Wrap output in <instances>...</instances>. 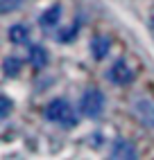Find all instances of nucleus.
<instances>
[{"label": "nucleus", "mask_w": 154, "mask_h": 160, "mask_svg": "<svg viewBox=\"0 0 154 160\" xmlns=\"http://www.w3.org/2000/svg\"><path fill=\"white\" fill-rule=\"evenodd\" d=\"M30 63H32L36 70L46 68V63H48V52L43 50L41 45H32V48H30Z\"/></svg>", "instance_id": "8"}, {"label": "nucleus", "mask_w": 154, "mask_h": 160, "mask_svg": "<svg viewBox=\"0 0 154 160\" xmlns=\"http://www.w3.org/2000/svg\"><path fill=\"white\" fill-rule=\"evenodd\" d=\"M9 111H12V102H9L7 95H3V97H0V117L7 120V117H9Z\"/></svg>", "instance_id": "12"}, {"label": "nucleus", "mask_w": 154, "mask_h": 160, "mask_svg": "<svg viewBox=\"0 0 154 160\" xmlns=\"http://www.w3.org/2000/svg\"><path fill=\"white\" fill-rule=\"evenodd\" d=\"M23 2H25V0H0V12L9 14V12H14V9H18Z\"/></svg>", "instance_id": "11"}, {"label": "nucleus", "mask_w": 154, "mask_h": 160, "mask_svg": "<svg viewBox=\"0 0 154 160\" xmlns=\"http://www.w3.org/2000/svg\"><path fill=\"white\" fill-rule=\"evenodd\" d=\"M59 18H61V7L59 5H52V7H48L46 12L39 16V25L43 29H52L54 25H59Z\"/></svg>", "instance_id": "6"}, {"label": "nucleus", "mask_w": 154, "mask_h": 160, "mask_svg": "<svg viewBox=\"0 0 154 160\" xmlns=\"http://www.w3.org/2000/svg\"><path fill=\"white\" fill-rule=\"evenodd\" d=\"M20 68H23V61L16 59V57H7L3 61V72L7 74V77H16V74L20 72Z\"/></svg>", "instance_id": "10"}, {"label": "nucleus", "mask_w": 154, "mask_h": 160, "mask_svg": "<svg viewBox=\"0 0 154 160\" xmlns=\"http://www.w3.org/2000/svg\"><path fill=\"white\" fill-rule=\"evenodd\" d=\"M75 34H77V25H73V27H68L66 32H61L59 38H61V43H68L70 38H75Z\"/></svg>", "instance_id": "13"}, {"label": "nucleus", "mask_w": 154, "mask_h": 160, "mask_svg": "<svg viewBox=\"0 0 154 160\" xmlns=\"http://www.w3.org/2000/svg\"><path fill=\"white\" fill-rule=\"evenodd\" d=\"M109 50H111V38H109V36H95V38H93L91 52H93V57H95L97 61H102V59L109 54Z\"/></svg>", "instance_id": "7"}, {"label": "nucleus", "mask_w": 154, "mask_h": 160, "mask_svg": "<svg viewBox=\"0 0 154 160\" xmlns=\"http://www.w3.org/2000/svg\"><path fill=\"white\" fill-rule=\"evenodd\" d=\"M138 153H136V147L134 142H129V140H118L111 149V158L116 160H134Z\"/></svg>", "instance_id": "5"}, {"label": "nucleus", "mask_w": 154, "mask_h": 160, "mask_svg": "<svg viewBox=\"0 0 154 160\" xmlns=\"http://www.w3.org/2000/svg\"><path fill=\"white\" fill-rule=\"evenodd\" d=\"M80 111L91 117V120H95V117H100L102 111H104V95L97 90V88H89L84 92V97L80 102Z\"/></svg>", "instance_id": "2"}, {"label": "nucleus", "mask_w": 154, "mask_h": 160, "mask_svg": "<svg viewBox=\"0 0 154 160\" xmlns=\"http://www.w3.org/2000/svg\"><path fill=\"white\" fill-rule=\"evenodd\" d=\"M46 120L54 122V124H61V126H75V122H77L73 106L66 99H52L46 106Z\"/></svg>", "instance_id": "1"}, {"label": "nucleus", "mask_w": 154, "mask_h": 160, "mask_svg": "<svg viewBox=\"0 0 154 160\" xmlns=\"http://www.w3.org/2000/svg\"><path fill=\"white\" fill-rule=\"evenodd\" d=\"M131 113L136 115V120H138L143 126L154 129V99L145 97V95L136 97L134 104H131Z\"/></svg>", "instance_id": "3"}, {"label": "nucleus", "mask_w": 154, "mask_h": 160, "mask_svg": "<svg viewBox=\"0 0 154 160\" xmlns=\"http://www.w3.org/2000/svg\"><path fill=\"white\" fill-rule=\"evenodd\" d=\"M27 38H30V32H27V27H25V25L16 23V25L9 27V41H12V43L23 45V43H27Z\"/></svg>", "instance_id": "9"}, {"label": "nucleus", "mask_w": 154, "mask_h": 160, "mask_svg": "<svg viewBox=\"0 0 154 160\" xmlns=\"http://www.w3.org/2000/svg\"><path fill=\"white\" fill-rule=\"evenodd\" d=\"M109 79H111L116 86H127V83H131V79H134V70L127 66L125 59H118L111 66V70H109Z\"/></svg>", "instance_id": "4"}]
</instances>
